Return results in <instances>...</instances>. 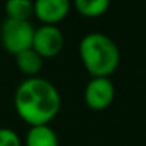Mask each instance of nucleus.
I'll return each mask as SVG.
<instances>
[{"mask_svg": "<svg viewBox=\"0 0 146 146\" xmlns=\"http://www.w3.org/2000/svg\"><path fill=\"white\" fill-rule=\"evenodd\" d=\"M116 89L109 78H92L83 90V100L92 110H105L115 100Z\"/></svg>", "mask_w": 146, "mask_h": 146, "instance_id": "obj_5", "label": "nucleus"}, {"mask_svg": "<svg viewBox=\"0 0 146 146\" xmlns=\"http://www.w3.org/2000/svg\"><path fill=\"white\" fill-rule=\"evenodd\" d=\"M13 102L17 116L29 126L49 125L62 106L57 88L40 76L26 78L17 86Z\"/></svg>", "mask_w": 146, "mask_h": 146, "instance_id": "obj_1", "label": "nucleus"}, {"mask_svg": "<svg viewBox=\"0 0 146 146\" xmlns=\"http://www.w3.org/2000/svg\"><path fill=\"white\" fill-rule=\"evenodd\" d=\"M6 17L16 20H30L33 16V0H6L5 2Z\"/></svg>", "mask_w": 146, "mask_h": 146, "instance_id": "obj_9", "label": "nucleus"}, {"mask_svg": "<svg viewBox=\"0 0 146 146\" xmlns=\"http://www.w3.org/2000/svg\"><path fill=\"white\" fill-rule=\"evenodd\" d=\"M0 146H22V139L16 130L0 127Z\"/></svg>", "mask_w": 146, "mask_h": 146, "instance_id": "obj_11", "label": "nucleus"}, {"mask_svg": "<svg viewBox=\"0 0 146 146\" xmlns=\"http://www.w3.org/2000/svg\"><path fill=\"white\" fill-rule=\"evenodd\" d=\"M73 6L86 17H98L108 12L110 0H73Z\"/></svg>", "mask_w": 146, "mask_h": 146, "instance_id": "obj_10", "label": "nucleus"}, {"mask_svg": "<svg viewBox=\"0 0 146 146\" xmlns=\"http://www.w3.org/2000/svg\"><path fill=\"white\" fill-rule=\"evenodd\" d=\"M64 46V36L57 25H42L35 27L32 49L43 59L56 57Z\"/></svg>", "mask_w": 146, "mask_h": 146, "instance_id": "obj_4", "label": "nucleus"}, {"mask_svg": "<svg viewBox=\"0 0 146 146\" xmlns=\"http://www.w3.org/2000/svg\"><path fill=\"white\" fill-rule=\"evenodd\" d=\"M79 57L92 78H110L120 63V50L108 35L90 32L80 39Z\"/></svg>", "mask_w": 146, "mask_h": 146, "instance_id": "obj_2", "label": "nucleus"}, {"mask_svg": "<svg viewBox=\"0 0 146 146\" xmlns=\"http://www.w3.org/2000/svg\"><path fill=\"white\" fill-rule=\"evenodd\" d=\"M15 60H16V66L19 72L23 73L26 78L39 76V73L43 67V62H44V59L37 52H35L32 47L17 53L15 56Z\"/></svg>", "mask_w": 146, "mask_h": 146, "instance_id": "obj_7", "label": "nucleus"}, {"mask_svg": "<svg viewBox=\"0 0 146 146\" xmlns=\"http://www.w3.org/2000/svg\"><path fill=\"white\" fill-rule=\"evenodd\" d=\"M35 26L30 20H16L6 17L0 25V42L6 52L16 56L32 47Z\"/></svg>", "mask_w": 146, "mask_h": 146, "instance_id": "obj_3", "label": "nucleus"}, {"mask_svg": "<svg viewBox=\"0 0 146 146\" xmlns=\"http://www.w3.org/2000/svg\"><path fill=\"white\" fill-rule=\"evenodd\" d=\"M33 10L43 25H57L67 16L70 0H33Z\"/></svg>", "mask_w": 146, "mask_h": 146, "instance_id": "obj_6", "label": "nucleus"}, {"mask_svg": "<svg viewBox=\"0 0 146 146\" xmlns=\"http://www.w3.org/2000/svg\"><path fill=\"white\" fill-rule=\"evenodd\" d=\"M25 146H59V137L49 125L30 126L25 137Z\"/></svg>", "mask_w": 146, "mask_h": 146, "instance_id": "obj_8", "label": "nucleus"}]
</instances>
